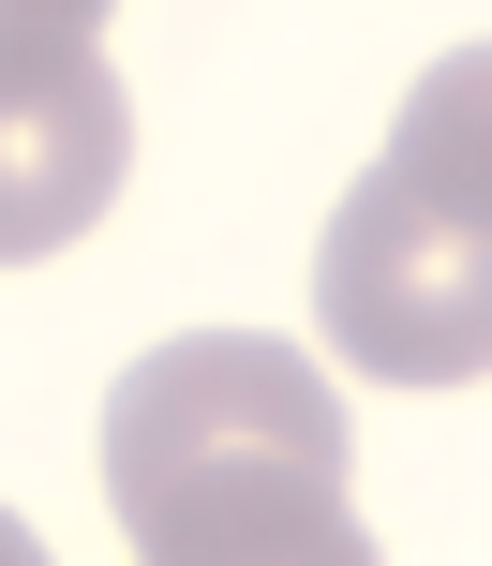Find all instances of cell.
Returning <instances> with one entry per match:
<instances>
[{
	"instance_id": "obj_1",
	"label": "cell",
	"mask_w": 492,
	"mask_h": 566,
	"mask_svg": "<svg viewBox=\"0 0 492 566\" xmlns=\"http://www.w3.org/2000/svg\"><path fill=\"white\" fill-rule=\"evenodd\" d=\"M105 507L149 566H358L344 402L269 328H179L105 388Z\"/></svg>"
},
{
	"instance_id": "obj_2",
	"label": "cell",
	"mask_w": 492,
	"mask_h": 566,
	"mask_svg": "<svg viewBox=\"0 0 492 566\" xmlns=\"http://www.w3.org/2000/svg\"><path fill=\"white\" fill-rule=\"evenodd\" d=\"M314 328L374 388H478L492 373V209H448L374 165L314 239Z\"/></svg>"
},
{
	"instance_id": "obj_3",
	"label": "cell",
	"mask_w": 492,
	"mask_h": 566,
	"mask_svg": "<svg viewBox=\"0 0 492 566\" xmlns=\"http://www.w3.org/2000/svg\"><path fill=\"white\" fill-rule=\"evenodd\" d=\"M135 179V90L105 45H0V269L75 254Z\"/></svg>"
},
{
	"instance_id": "obj_4",
	"label": "cell",
	"mask_w": 492,
	"mask_h": 566,
	"mask_svg": "<svg viewBox=\"0 0 492 566\" xmlns=\"http://www.w3.org/2000/svg\"><path fill=\"white\" fill-rule=\"evenodd\" d=\"M388 179H418V195H448V209H492V45H448L433 75L404 90Z\"/></svg>"
},
{
	"instance_id": "obj_5",
	"label": "cell",
	"mask_w": 492,
	"mask_h": 566,
	"mask_svg": "<svg viewBox=\"0 0 492 566\" xmlns=\"http://www.w3.org/2000/svg\"><path fill=\"white\" fill-rule=\"evenodd\" d=\"M0 45H105V0H0Z\"/></svg>"
},
{
	"instance_id": "obj_6",
	"label": "cell",
	"mask_w": 492,
	"mask_h": 566,
	"mask_svg": "<svg viewBox=\"0 0 492 566\" xmlns=\"http://www.w3.org/2000/svg\"><path fill=\"white\" fill-rule=\"evenodd\" d=\"M0 552H15V566H30V537H15V522H0Z\"/></svg>"
}]
</instances>
